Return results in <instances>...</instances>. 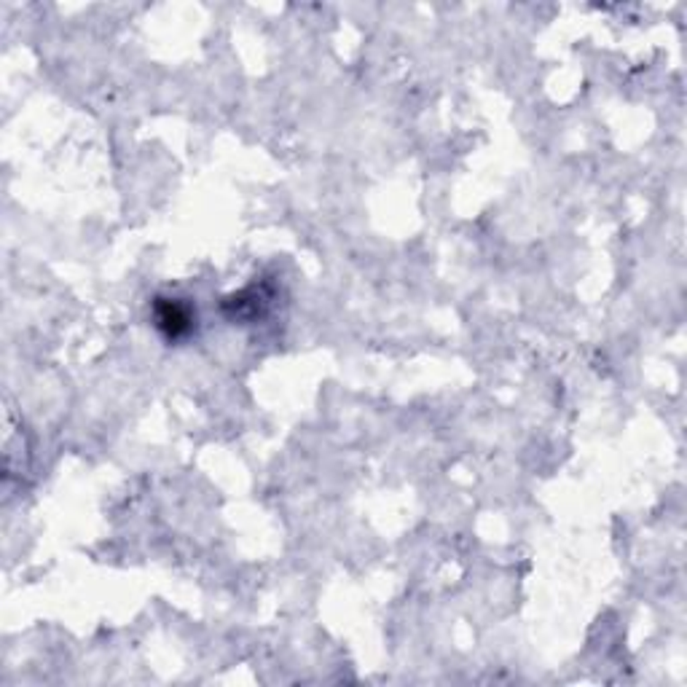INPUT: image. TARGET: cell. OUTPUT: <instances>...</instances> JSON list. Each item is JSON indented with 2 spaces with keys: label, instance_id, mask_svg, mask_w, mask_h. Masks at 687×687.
Here are the masks:
<instances>
[{
  "label": "cell",
  "instance_id": "6da1fadb",
  "mask_svg": "<svg viewBox=\"0 0 687 687\" xmlns=\"http://www.w3.org/2000/svg\"><path fill=\"white\" fill-rule=\"evenodd\" d=\"M156 320H159V328H165V334L170 339H180L183 334L191 331V312L177 301L159 304L156 307Z\"/></svg>",
  "mask_w": 687,
  "mask_h": 687
}]
</instances>
